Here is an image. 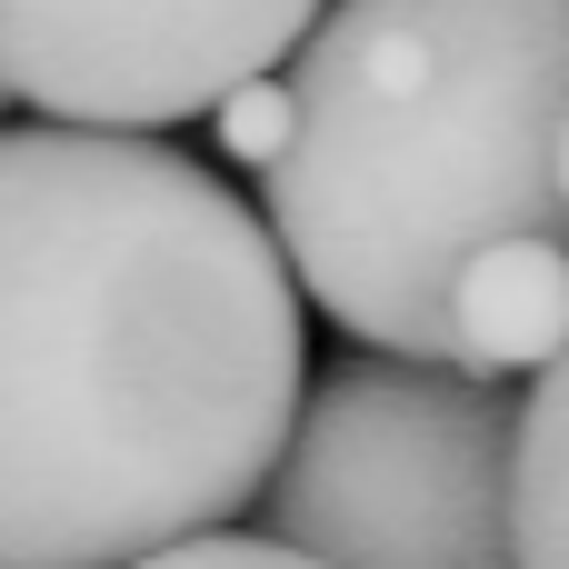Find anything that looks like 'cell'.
<instances>
[{
  "label": "cell",
  "mask_w": 569,
  "mask_h": 569,
  "mask_svg": "<svg viewBox=\"0 0 569 569\" xmlns=\"http://www.w3.org/2000/svg\"><path fill=\"white\" fill-rule=\"evenodd\" d=\"M300 270L150 130H0V569L230 530L300 430Z\"/></svg>",
  "instance_id": "6da1fadb"
},
{
  "label": "cell",
  "mask_w": 569,
  "mask_h": 569,
  "mask_svg": "<svg viewBox=\"0 0 569 569\" xmlns=\"http://www.w3.org/2000/svg\"><path fill=\"white\" fill-rule=\"evenodd\" d=\"M300 130L260 170L300 290L370 350L450 360V280L569 230V0H330L290 50Z\"/></svg>",
  "instance_id": "7a4b0ae2"
},
{
  "label": "cell",
  "mask_w": 569,
  "mask_h": 569,
  "mask_svg": "<svg viewBox=\"0 0 569 569\" xmlns=\"http://www.w3.org/2000/svg\"><path fill=\"white\" fill-rule=\"evenodd\" d=\"M520 410L450 360H340L260 490L270 540L330 569H520Z\"/></svg>",
  "instance_id": "3957f363"
},
{
  "label": "cell",
  "mask_w": 569,
  "mask_h": 569,
  "mask_svg": "<svg viewBox=\"0 0 569 569\" xmlns=\"http://www.w3.org/2000/svg\"><path fill=\"white\" fill-rule=\"evenodd\" d=\"M330 0H0L10 100L80 130H180L290 70Z\"/></svg>",
  "instance_id": "277c9868"
},
{
  "label": "cell",
  "mask_w": 569,
  "mask_h": 569,
  "mask_svg": "<svg viewBox=\"0 0 569 569\" xmlns=\"http://www.w3.org/2000/svg\"><path fill=\"white\" fill-rule=\"evenodd\" d=\"M569 360V230H510L450 280V370L540 380Z\"/></svg>",
  "instance_id": "5b68a950"
},
{
  "label": "cell",
  "mask_w": 569,
  "mask_h": 569,
  "mask_svg": "<svg viewBox=\"0 0 569 569\" xmlns=\"http://www.w3.org/2000/svg\"><path fill=\"white\" fill-rule=\"evenodd\" d=\"M520 569H569V360L520 410Z\"/></svg>",
  "instance_id": "8992f818"
},
{
  "label": "cell",
  "mask_w": 569,
  "mask_h": 569,
  "mask_svg": "<svg viewBox=\"0 0 569 569\" xmlns=\"http://www.w3.org/2000/svg\"><path fill=\"white\" fill-rule=\"evenodd\" d=\"M210 120H220V150H230V160L270 170V160L290 150V130H300V90H290V70H260V80H240Z\"/></svg>",
  "instance_id": "52a82bcc"
},
{
  "label": "cell",
  "mask_w": 569,
  "mask_h": 569,
  "mask_svg": "<svg viewBox=\"0 0 569 569\" xmlns=\"http://www.w3.org/2000/svg\"><path fill=\"white\" fill-rule=\"evenodd\" d=\"M140 569H330V560H310V550H290V540H250V530H200V540L150 550Z\"/></svg>",
  "instance_id": "ba28073f"
},
{
  "label": "cell",
  "mask_w": 569,
  "mask_h": 569,
  "mask_svg": "<svg viewBox=\"0 0 569 569\" xmlns=\"http://www.w3.org/2000/svg\"><path fill=\"white\" fill-rule=\"evenodd\" d=\"M560 200H569V130H560Z\"/></svg>",
  "instance_id": "9c48e42d"
},
{
  "label": "cell",
  "mask_w": 569,
  "mask_h": 569,
  "mask_svg": "<svg viewBox=\"0 0 569 569\" xmlns=\"http://www.w3.org/2000/svg\"><path fill=\"white\" fill-rule=\"evenodd\" d=\"M0 100H10V70H0Z\"/></svg>",
  "instance_id": "30bf717a"
}]
</instances>
